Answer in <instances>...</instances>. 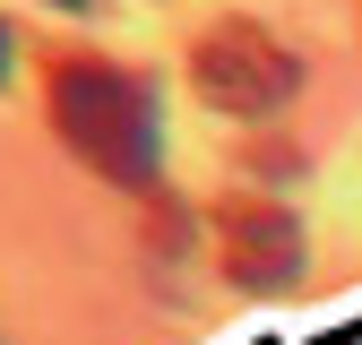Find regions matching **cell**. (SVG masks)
Listing matches in <instances>:
<instances>
[{
  "label": "cell",
  "mask_w": 362,
  "mask_h": 345,
  "mask_svg": "<svg viewBox=\"0 0 362 345\" xmlns=\"http://www.w3.org/2000/svg\"><path fill=\"white\" fill-rule=\"evenodd\" d=\"M43 104H52V129L61 147L104 172L121 190H156L164 172V121H156V86L121 61H95V52H61L52 78H43Z\"/></svg>",
  "instance_id": "cell-1"
},
{
  "label": "cell",
  "mask_w": 362,
  "mask_h": 345,
  "mask_svg": "<svg viewBox=\"0 0 362 345\" xmlns=\"http://www.w3.org/2000/svg\"><path fill=\"white\" fill-rule=\"evenodd\" d=\"M190 86H199V104L233 112V121H267L302 95V52L276 43L259 18H216L190 43Z\"/></svg>",
  "instance_id": "cell-2"
},
{
  "label": "cell",
  "mask_w": 362,
  "mask_h": 345,
  "mask_svg": "<svg viewBox=\"0 0 362 345\" xmlns=\"http://www.w3.org/2000/svg\"><path fill=\"white\" fill-rule=\"evenodd\" d=\"M216 250L242 293H285L302 276V216L276 199H224L216 207Z\"/></svg>",
  "instance_id": "cell-3"
},
{
  "label": "cell",
  "mask_w": 362,
  "mask_h": 345,
  "mask_svg": "<svg viewBox=\"0 0 362 345\" xmlns=\"http://www.w3.org/2000/svg\"><path fill=\"white\" fill-rule=\"evenodd\" d=\"M9 69H18V35H9V18H0V86H9Z\"/></svg>",
  "instance_id": "cell-4"
},
{
  "label": "cell",
  "mask_w": 362,
  "mask_h": 345,
  "mask_svg": "<svg viewBox=\"0 0 362 345\" xmlns=\"http://www.w3.org/2000/svg\"><path fill=\"white\" fill-rule=\"evenodd\" d=\"M52 9H86V0H52Z\"/></svg>",
  "instance_id": "cell-5"
}]
</instances>
